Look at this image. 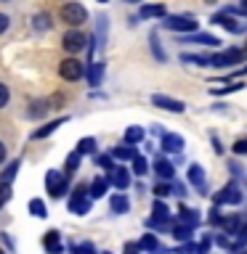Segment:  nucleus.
<instances>
[{
  "mask_svg": "<svg viewBox=\"0 0 247 254\" xmlns=\"http://www.w3.org/2000/svg\"><path fill=\"white\" fill-rule=\"evenodd\" d=\"M247 59V48H231V51H223V53H215L210 56V66H234V64H242Z\"/></svg>",
  "mask_w": 247,
  "mask_h": 254,
  "instance_id": "1",
  "label": "nucleus"
},
{
  "mask_svg": "<svg viewBox=\"0 0 247 254\" xmlns=\"http://www.w3.org/2000/svg\"><path fill=\"white\" fill-rule=\"evenodd\" d=\"M69 212H75V214H88L91 212V193H88V186H77L75 190H72Z\"/></svg>",
  "mask_w": 247,
  "mask_h": 254,
  "instance_id": "2",
  "label": "nucleus"
},
{
  "mask_svg": "<svg viewBox=\"0 0 247 254\" xmlns=\"http://www.w3.org/2000/svg\"><path fill=\"white\" fill-rule=\"evenodd\" d=\"M61 19L69 27H80L83 21H88V11L80 3H67V5H61Z\"/></svg>",
  "mask_w": 247,
  "mask_h": 254,
  "instance_id": "3",
  "label": "nucleus"
},
{
  "mask_svg": "<svg viewBox=\"0 0 247 254\" xmlns=\"http://www.w3.org/2000/svg\"><path fill=\"white\" fill-rule=\"evenodd\" d=\"M45 188H48V193H51L53 198H61L64 190H67V178H64L59 170H51L45 175Z\"/></svg>",
  "mask_w": 247,
  "mask_h": 254,
  "instance_id": "4",
  "label": "nucleus"
},
{
  "mask_svg": "<svg viewBox=\"0 0 247 254\" xmlns=\"http://www.w3.org/2000/svg\"><path fill=\"white\" fill-rule=\"evenodd\" d=\"M165 24V29H170V32H191V29H197V21L191 19V16H167V19L162 21Z\"/></svg>",
  "mask_w": 247,
  "mask_h": 254,
  "instance_id": "5",
  "label": "nucleus"
},
{
  "mask_svg": "<svg viewBox=\"0 0 247 254\" xmlns=\"http://www.w3.org/2000/svg\"><path fill=\"white\" fill-rule=\"evenodd\" d=\"M218 204H242V188L237 183H229L221 193H215V206Z\"/></svg>",
  "mask_w": 247,
  "mask_h": 254,
  "instance_id": "6",
  "label": "nucleus"
},
{
  "mask_svg": "<svg viewBox=\"0 0 247 254\" xmlns=\"http://www.w3.org/2000/svg\"><path fill=\"white\" fill-rule=\"evenodd\" d=\"M59 71H61V77H64V79L75 82V79L83 77V64H80L77 59H64V61L59 64Z\"/></svg>",
  "mask_w": 247,
  "mask_h": 254,
  "instance_id": "7",
  "label": "nucleus"
},
{
  "mask_svg": "<svg viewBox=\"0 0 247 254\" xmlns=\"http://www.w3.org/2000/svg\"><path fill=\"white\" fill-rule=\"evenodd\" d=\"M61 43H64V51L75 56V53H80V51L85 48V35H83V32H77V29H72V32H67V35H64Z\"/></svg>",
  "mask_w": 247,
  "mask_h": 254,
  "instance_id": "8",
  "label": "nucleus"
},
{
  "mask_svg": "<svg viewBox=\"0 0 247 254\" xmlns=\"http://www.w3.org/2000/svg\"><path fill=\"white\" fill-rule=\"evenodd\" d=\"M213 24H221L223 29L234 32V35H239V32H245V29H247V24H245V21H237L234 16H229V13H215V16H213Z\"/></svg>",
  "mask_w": 247,
  "mask_h": 254,
  "instance_id": "9",
  "label": "nucleus"
},
{
  "mask_svg": "<svg viewBox=\"0 0 247 254\" xmlns=\"http://www.w3.org/2000/svg\"><path fill=\"white\" fill-rule=\"evenodd\" d=\"M162 151H167V154H181L183 151V138L175 132H165L162 135V146H159Z\"/></svg>",
  "mask_w": 247,
  "mask_h": 254,
  "instance_id": "10",
  "label": "nucleus"
},
{
  "mask_svg": "<svg viewBox=\"0 0 247 254\" xmlns=\"http://www.w3.org/2000/svg\"><path fill=\"white\" fill-rule=\"evenodd\" d=\"M151 103L159 109H165V111H173V114H181V111L186 109L181 101H173V98H167V95H151Z\"/></svg>",
  "mask_w": 247,
  "mask_h": 254,
  "instance_id": "11",
  "label": "nucleus"
},
{
  "mask_svg": "<svg viewBox=\"0 0 247 254\" xmlns=\"http://www.w3.org/2000/svg\"><path fill=\"white\" fill-rule=\"evenodd\" d=\"M109 183H115V188L125 190L127 186H130V172H127L125 167H115V170L109 172Z\"/></svg>",
  "mask_w": 247,
  "mask_h": 254,
  "instance_id": "12",
  "label": "nucleus"
},
{
  "mask_svg": "<svg viewBox=\"0 0 247 254\" xmlns=\"http://www.w3.org/2000/svg\"><path fill=\"white\" fill-rule=\"evenodd\" d=\"M181 43H194V45H218V37L199 32V35H191V37H181Z\"/></svg>",
  "mask_w": 247,
  "mask_h": 254,
  "instance_id": "13",
  "label": "nucleus"
},
{
  "mask_svg": "<svg viewBox=\"0 0 247 254\" xmlns=\"http://www.w3.org/2000/svg\"><path fill=\"white\" fill-rule=\"evenodd\" d=\"M109 206H112V212H115V214H125L127 209H130V201H127L123 193H117V196L109 198Z\"/></svg>",
  "mask_w": 247,
  "mask_h": 254,
  "instance_id": "14",
  "label": "nucleus"
},
{
  "mask_svg": "<svg viewBox=\"0 0 247 254\" xmlns=\"http://www.w3.org/2000/svg\"><path fill=\"white\" fill-rule=\"evenodd\" d=\"M43 246L51 254H59L61 252V244H59V233H56V230H48L45 233V238H43Z\"/></svg>",
  "mask_w": 247,
  "mask_h": 254,
  "instance_id": "15",
  "label": "nucleus"
},
{
  "mask_svg": "<svg viewBox=\"0 0 247 254\" xmlns=\"http://www.w3.org/2000/svg\"><path fill=\"white\" fill-rule=\"evenodd\" d=\"M101 77H104V64L91 61V69H88V82L96 87V85H101Z\"/></svg>",
  "mask_w": 247,
  "mask_h": 254,
  "instance_id": "16",
  "label": "nucleus"
},
{
  "mask_svg": "<svg viewBox=\"0 0 247 254\" xmlns=\"http://www.w3.org/2000/svg\"><path fill=\"white\" fill-rule=\"evenodd\" d=\"M107 186H109V180H104V178H96L91 186H88V193H91V198H101L104 193H107Z\"/></svg>",
  "mask_w": 247,
  "mask_h": 254,
  "instance_id": "17",
  "label": "nucleus"
},
{
  "mask_svg": "<svg viewBox=\"0 0 247 254\" xmlns=\"http://www.w3.org/2000/svg\"><path fill=\"white\" fill-rule=\"evenodd\" d=\"M178 225H186V228L199 225V214L191 212V209H181V212H178Z\"/></svg>",
  "mask_w": 247,
  "mask_h": 254,
  "instance_id": "18",
  "label": "nucleus"
},
{
  "mask_svg": "<svg viewBox=\"0 0 247 254\" xmlns=\"http://www.w3.org/2000/svg\"><path fill=\"white\" fill-rule=\"evenodd\" d=\"M141 16L143 19H162L165 16V5L157 3V5H141Z\"/></svg>",
  "mask_w": 247,
  "mask_h": 254,
  "instance_id": "19",
  "label": "nucleus"
},
{
  "mask_svg": "<svg viewBox=\"0 0 247 254\" xmlns=\"http://www.w3.org/2000/svg\"><path fill=\"white\" fill-rule=\"evenodd\" d=\"M154 172H157V178L170 180L173 178V164L165 162V159H157V162H154Z\"/></svg>",
  "mask_w": 247,
  "mask_h": 254,
  "instance_id": "20",
  "label": "nucleus"
},
{
  "mask_svg": "<svg viewBox=\"0 0 247 254\" xmlns=\"http://www.w3.org/2000/svg\"><path fill=\"white\" fill-rule=\"evenodd\" d=\"M64 122H67V119H53V122L51 125H43V127H40V130H35V135H32V138H35V140H40V138H45V135H51L53 130H56V127H61Z\"/></svg>",
  "mask_w": 247,
  "mask_h": 254,
  "instance_id": "21",
  "label": "nucleus"
},
{
  "mask_svg": "<svg viewBox=\"0 0 247 254\" xmlns=\"http://www.w3.org/2000/svg\"><path fill=\"white\" fill-rule=\"evenodd\" d=\"M112 156H115V159H130V162H133V159L138 156V154H135V148H133V146H127V143H125V146L112 148Z\"/></svg>",
  "mask_w": 247,
  "mask_h": 254,
  "instance_id": "22",
  "label": "nucleus"
},
{
  "mask_svg": "<svg viewBox=\"0 0 247 254\" xmlns=\"http://www.w3.org/2000/svg\"><path fill=\"white\" fill-rule=\"evenodd\" d=\"M189 180L194 183V186H205V170L199 164H191L189 167Z\"/></svg>",
  "mask_w": 247,
  "mask_h": 254,
  "instance_id": "23",
  "label": "nucleus"
},
{
  "mask_svg": "<svg viewBox=\"0 0 247 254\" xmlns=\"http://www.w3.org/2000/svg\"><path fill=\"white\" fill-rule=\"evenodd\" d=\"M125 140H127V146H130V143H141L143 140V130H141V127H127V130H125Z\"/></svg>",
  "mask_w": 247,
  "mask_h": 254,
  "instance_id": "24",
  "label": "nucleus"
},
{
  "mask_svg": "<svg viewBox=\"0 0 247 254\" xmlns=\"http://www.w3.org/2000/svg\"><path fill=\"white\" fill-rule=\"evenodd\" d=\"M77 154L83 156V154H96V140L93 138H83L77 143Z\"/></svg>",
  "mask_w": 247,
  "mask_h": 254,
  "instance_id": "25",
  "label": "nucleus"
},
{
  "mask_svg": "<svg viewBox=\"0 0 247 254\" xmlns=\"http://www.w3.org/2000/svg\"><path fill=\"white\" fill-rule=\"evenodd\" d=\"M138 246H141V249H149V252H157V249H159V241H157L151 233H146V236L138 241Z\"/></svg>",
  "mask_w": 247,
  "mask_h": 254,
  "instance_id": "26",
  "label": "nucleus"
},
{
  "mask_svg": "<svg viewBox=\"0 0 247 254\" xmlns=\"http://www.w3.org/2000/svg\"><path fill=\"white\" fill-rule=\"evenodd\" d=\"M16 170H19V162H11V164H8V170L0 175V183H3V186H11V180H13Z\"/></svg>",
  "mask_w": 247,
  "mask_h": 254,
  "instance_id": "27",
  "label": "nucleus"
},
{
  "mask_svg": "<svg viewBox=\"0 0 247 254\" xmlns=\"http://www.w3.org/2000/svg\"><path fill=\"white\" fill-rule=\"evenodd\" d=\"M173 238H175V241H189V238H191V228L175 225V228H173Z\"/></svg>",
  "mask_w": 247,
  "mask_h": 254,
  "instance_id": "28",
  "label": "nucleus"
},
{
  "mask_svg": "<svg viewBox=\"0 0 247 254\" xmlns=\"http://www.w3.org/2000/svg\"><path fill=\"white\" fill-rule=\"evenodd\" d=\"M29 212L35 214V217H45V204L40 201V198H32V201H29Z\"/></svg>",
  "mask_w": 247,
  "mask_h": 254,
  "instance_id": "29",
  "label": "nucleus"
},
{
  "mask_svg": "<svg viewBox=\"0 0 247 254\" xmlns=\"http://www.w3.org/2000/svg\"><path fill=\"white\" fill-rule=\"evenodd\" d=\"M45 109H48V103L45 101H35V103H32V109H29V117H43L45 114Z\"/></svg>",
  "mask_w": 247,
  "mask_h": 254,
  "instance_id": "30",
  "label": "nucleus"
},
{
  "mask_svg": "<svg viewBox=\"0 0 247 254\" xmlns=\"http://www.w3.org/2000/svg\"><path fill=\"white\" fill-rule=\"evenodd\" d=\"M151 53H154L159 61H165V51H162V45H159V37L157 35H151Z\"/></svg>",
  "mask_w": 247,
  "mask_h": 254,
  "instance_id": "31",
  "label": "nucleus"
},
{
  "mask_svg": "<svg viewBox=\"0 0 247 254\" xmlns=\"http://www.w3.org/2000/svg\"><path fill=\"white\" fill-rule=\"evenodd\" d=\"M133 172L135 175H146L149 170H146V159H143V156H135L133 159Z\"/></svg>",
  "mask_w": 247,
  "mask_h": 254,
  "instance_id": "32",
  "label": "nucleus"
},
{
  "mask_svg": "<svg viewBox=\"0 0 247 254\" xmlns=\"http://www.w3.org/2000/svg\"><path fill=\"white\" fill-rule=\"evenodd\" d=\"M72 254H96V246L93 244H77V246H72Z\"/></svg>",
  "mask_w": 247,
  "mask_h": 254,
  "instance_id": "33",
  "label": "nucleus"
},
{
  "mask_svg": "<svg viewBox=\"0 0 247 254\" xmlns=\"http://www.w3.org/2000/svg\"><path fill=\"white\" fill-rule=\"evenodd\" d=\"M167 193H173V186H167V183H157V186H154V196L157 198H162Z\"/></svg>",
  "mask_w": 247,
  "mask_h": 254,
  "instance_id": "34",
  "label": "nucleus"
},
{
  "mask_svg": "<svg viewBox=\"0 0 247 254\" xmlns=\"http://www.w3.org/2000/svg\"><path fill=\"white\" fill-rule=\"evenodd\" d=\"M77 167H80V154L75 151V154H69V156H67V172H75Z\"/></svg>",
  "mask_w": 247,
  "mask_h": 254,
  "instance_id": "35",
  "label": "nucleus"
},
{
  "mask_svg": "<svg viewBox=\"0 0 247 254\" xmlns=\"http://www.w3.org/2000/svg\"><path fill=\"white\" fill-rule=\"evenodd\" d=\"M48 27H51V21H48V16H45V13H37V16H35V29H40V32H43V29H48Z\"/></svg>",
  "mask_w": 247,
  "mask_h": 254,
  "instance_id": "36",
  "label": "nucleus"
},
{
  "mask_svg": "<svg viewBox=\"0 0 247 254\" xmlns=\"http://www.w3.org/2000/svg\"><path fill=\"white\" fill-rule=\"evenodd\" d=\"M8 98H11V93H8V85L0 82V109L8 106Z\"/></svg>",
  "mask_w": 247,
  "mask_h": 254,
  "instance_id": "37",
  "label": "nucleus"
},
{
  "mask_svg": "<svg viewBox=\"0 0 247 254\" xmlns=\"http://www.w3.org/2000/svg\"><path fill=\"white\" fill-rule=\"evenodd\" d=\"M234 154H239V156L247 154V138H239V140L234 143Z\"/></svg>",
  "mask_w": 247,
  "mask_h": 254,
  "instance_id": "38",
  "label": "nucleus"
},
{
  "mask_svg": "<svg viewBox=\"0 0 247 254\" xmlns=\"http://www.w3.org/2000/svg\"><path fill=\"white\" fill-rule=\"evenodd\" d=\"M96 162H99V167H104V170H115V164H112V159L109 156H96Z\"/></svg>",
  "mask_w": 247,
  "mask_h": 254,
  "instance_id": "39",
  "label": "nucleus"
},
{
  "mask_svg": "<svg viewBox=\"0 0 247 254\" xmlns=\"http://www.w3.org/2000/svg\"><path fill=\"white\" fill-rule=\"evenodd\" d=\"M8 198H11V186H3V188H0V206H3Z\"/></svg>",
  "mask_w": 247,
  "mask_h": 254,
  "instance_id": "40",
  "label": "nucleus"
},
{
  "mask_svg": "<svg viewBox=\"0 0 247 254\" xmlns=\"http://www.w3.org/2000/svg\"><path fill=\"white\" fill-rule=\"evenodd\" d=\"M138 252H141L138 244H125V249H123V254H138Z\"/></svg>",
  "mask_w": 247,
  "mask_h": 254,
  "instance_id": "41",
  "label": "nucleus"
},
{
  "mask_svg": "<svg viewBox=\"0 0 247 254\" xmlns=\"http://www.w3.org/2000/svg\"><path fill=\"white\" fill-rule=\"evenodd\" d=\"M8 24H11V19H8L5 13H0V35H3V32L8 29Z\"/></svg>",
  "mask_w": 247,
  "mask_h": 254,
  "instance_id": "42",
  "label": "nucleus"
},
{
  "mask_svg": "<svg viewBox=\"0 0 247 254\" xmlns=\"http://www.w3.org/2000/svg\"><path fill=\"white\" fill-rule=\"evenodd\" d=\"M173 193L183 198V196H186V188H183V186H181V183H175V186H173Z\"/></svg>",
  "mask_w": 247,
  "mask_h": 254,
  "instance_id": "43",
  "label": "nucleus"
},
{
  "mask_svg": "<svg viewBox=\"0 0 247 254\" xmlns=\"http://www.w3.org/2000/svg\"><path fill=\"white\" fill-rule=\"evenodd\" d=\"M3 159H5V146L0 143V164H3Z\"/></svg>",
  "mask_w": 247,
  "mask_h": 254,
  "instance_id": "44",
  "label": "nucleus"
},
{
  "mask_svg": "<svg viewBox=\"0 0 247 254\" xmlns=\"http://www.w3.org/2000/svg\"><path fill=\"white\" fill-rule=\"evenodd\" d=\"M245 238H247V228H245Z\"/></svg>",
  "mask_w": 247,
  "mask_h": 254,
  "instance_id": "45",
  "label": "nucleus"
},
{
  "mask_svg": "<svg viewBox=\"0 0 247 254\" xmlns=\"http://www.w3.org/2000/svg\"><path fill=\"white\" fill-rule=\"evenodd\" d=\"M0 254H3V252H0Z\"/></svg>",
  "mask_w": 247,
  "mask_h": 254,
  "instance_id": "46",
  "label": "nucleus"
}]
</instances>
